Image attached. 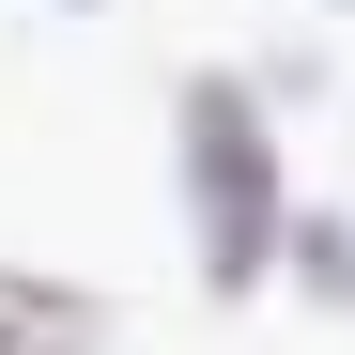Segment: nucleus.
<instances>
[{
  "mask_svg": "<svg viewBox=\"0 0 355 355\" xmlns=\"http://www.w3.org/2000/svg\"><path fill=\"white\" fill-rule=\"evenodd\" d=\"M62 16H93V0H62Z\"/></svg>",
  "mask_w": 355,
  "mask_h": 355,
  "instance_id": "nucleus-4",
  "label": "nucleus"
},
{
  "mask_svg": "<svg viewBox=\"0 0 355 355\" xmlns=\"http://www.w3.org/2000/svg\"><path fill=\"white\" fill-rule=\"evenodd\" d=\"M170 201H186V263L216 309H248V293L278 278V216H293V170H278V108L201 62L186 93H170Z\"/></svg>",
  "mask_w": 355,
  "mask_h": 355,
  "instance_id": "nucleus-1",
  "label": "nucleus"
},
{
  "mask_svg": "<svg viewBox=\"0 0 355 355\" xmlns=\"http://www.w3.org/2000/svg\"><path fill=\"white\" fill-rule=\"evenodd\" d=\"M278 278H309L324 309H355V216H309V201H293L278 216Z\"/></svg>",
  "mask_w": 355,
  "mask_h": 355,
  "instance_id": "nucleus-3",
  "label": "nucleus"
},
{
  "mask_svg": "<svg viewBox=\"0 0 355 355\" xmlns=\"http://www.w3.org/2000/svg\"><path fill=\"white\" fill-rule=\"evenodd\" d=\"M108 340V309L78 278H46V263H0V355H93Z\"/></svg>",
  "mask_w": 355,
  "mask_h": 355,
  "instance_id": "nucleus-2",
  "label": "nucleus"
},
{
  "mask_svg": "<svg viewBox=\"0 0 355 355\" xmlns=\"http://www.w3.org/2000/svg\"><path fill=\"white\" fill-rule=\"evenodd\" d=\"M340 16H355V0H340Z\"/></svg>",
  "mask_w": 355,
  "mask_h": 355,
  "instance_id": "nucleus-5",
  "label": "nucleus"
}]
</instances>
